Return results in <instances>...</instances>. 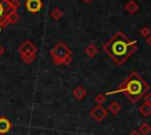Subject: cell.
<instances>
[{
	"label": "cell",
	"instance_id": "cell-1",
	"mask_svg": "<svg viewBox=\"0 0 151 135\" xmlns=\"http://www.w3.org/2000/svg\"><path fill=\"white\" fill-rule=\"evenodd\" d=\"M103 50L117 65H123L137 50V42L130 40L123 32H117L103 46Z\"/></svg>",
	"mask_w": 151,
	"mask_h": 135
},
{
	"label": "cell",
	"instance_id": "cell-2",
	"mask_svg": "<svg viewBox=\"0 0 151 135\" xmlns=\"http://www.w3.org/2000/svg\"><path fill=\"white\" fill-rule=\"evenodd\" d=\"M149 89H150V86L146 83V81L138 73L132 72L116 90L107 92L105 95L123 93L131 102L136 103L149 92Z\"/></svg>",
	"mask_w": 151,
	"mask_h": 135
},
{
	"label": "cell",
	"instance_id": "cell-3",
	"mask_svg": "<svg viewBox=\"0 0 151 135\" xmlns=\"http://www.w3.org/2000/svg\"><path fill=\"white\" fill-rule=\"evenodd\" d=\"M51 56L53 59V62L55 65H61L65 62V60L72 55L70 48L64 43V42H58L52 49H51Z\"/></svg>",
	"mask_w": 151,
	"mask_h": 135
},
{
	"label": "cell",
	"instance_id": "cell-4",
	"mask_svg": "<svg viewBox=\"0 0 151 135\" xmlns=\"http://www.w3.org/2000/svg\"><path fill=\"white\" fill-rule=\"evenodd\" d=\"M90 115H91V117H92L94 121L100 122V121H103V120L107 116V109H105V108H104L103 106H100V104H97L96 107H93V108L91 109Z\"/></svg>",
	"mask_w": 151,
	"mask_h": 135
},
{
	"label": "cell",
	"instance_id": "cell-5",
	"mask_svg": "<svg viewBox=\"0 0 151 135\" xmlns=\"http://www.w3.org/2000/svg\"><path fill=\"white\" fill-rule=\"evenodd\" d=\"M37 47L34 46L33 42L31 41H25L20 45V47L18 48V52L19 54H25V53H32V54H35L37 53Z\"/></svg>",
	"mask_w": 151,
	"mask_h": 135
},
{
	"label": "cell",
	"instance_id": "cell-6",
	"mask_svg": "<svg viewBox=\"0 0 151 135\" xmlns=\"http://www.w3.org/2000/svg\"><path fill=\"white\" fill-rule=\"evenodd\" d=\"M26 9L31 13H38L42 8L41 0H26Z\"/></svg>",
	"mask_w": 151,
	"mask_h": 135
},
{
	"label": "cell",
	"instance_id": "cell-7",
	"mask_svg": "<svg viewBox=\"0 0 151 135\" xmlns=\"http://www.w3.org/2000/svg\"><path fill=\"white\" fill-rule=\"evenodd\" d=\"M12 127V123L9 122V120L5 116H1L0 117V134H6L9 131Z\"/></svg>",
	"mask_w": 151,
	"mask_h": 135
},
{
	"label": "cell",
	"instance_id": "cell-8",
	"mask_svg": "<svg viewBox=\"0 0 151 135\" xmlns=\"http://www.w3.org/2000/svg\"><path fill=\"white\" fill-rule=\"evenodd\" d=\"M138 8H139V6H138V4L134 0H130L125 5V11L127 13H130V14H134L138 11Z\"/></svg>",
	"mask_w": 151,
	"mask_h": 135
},
{
	"label": "cell",
	"instance_id": "cell-9",
	"mask_svg": "<svg viewBox=\"0 0 151 135\" xmlns=\"http://www.w3.org/2000/svg\"><path fill=\"white\" fill-rule=\"evenodd\" d=\"M84 53H85L88 58H94V56L97 55V53H98V48H97V46H96V45L90 43L88 46H86V47H85Z\"/></svg>",
	"mask_w": 151,
	"mask_h": 135
},
{
	"label": "cell",
	"instance_id": "cell-10",
	"mask_svg": "<svg viewBox=\"0 0 151 135\" xmlns=\"http://www.w3.org/2000/svg\"><path fill=\"white\" fill-rule=\"evenodd\" d=\"M86 90H85V88L84 87H81V86H78V87H76L74 89H73V96L77 99V100H83L85 96H86Z\"/></svg>",
	"mask_w": 151,
	"mask_h": 135
},
{
	"label": "cell",
	"instance_id": "cell-11",
	"mask_svg": "<svg viewBox=\"0 0 151 135\" xmlns=\"http://www.w3.org/2000/svg\"><path fill=\"white\" fill-rule=\"evenodd\" d=\"M5 14H6V16H7L9 23H15V22L19 21V19H20V15L17 13V11H11V12H7V13H5Z\"/></svg>",
	"mask_w": 151,
	"mask_h": 135
},
{
	"label": "cell",
	"instance_id": "cell-12",
	"mask_svg": "<svg viewBox=\"0 0 151 135\" xmlns=\"http://www.w3.org/2000/svg\"><path fill=\"white\" fill-rule=\"evenodd\" d=\"M109 112H111L113 115H116V114H118L119 112H120V109H122V106L117 102V101H112L110 104H109Z\"/></svg>",
	"mask_w": 151,
	"mask_h": 135
},
{
	"label": "cell",
	"instance_id": "cell-13",
	"mask_svg": "<svg viewBox=\"0 0 151 135\" xmlns=\"http://www.w3.org/2000/svg\"><path fill=\"white\" fill-rule=\"evenodd\" d=\"M138 131L140 133V135H149V134L151 133V126H150L149 123L144 122V123H142V124L139 126Z\"/></svg>",
	"mask_w": 151,
	"mask_h": 135
},
{
	"label": "cell",
	"instance_id": "cell-14",
	"mask_svg": "<svg viewBox=\"0 0 151 135\" xmlns=\"http://www.w3.org/2000/svg\"><path fill=\"white\" fill-rule=\"evenodd\" d=\"M139 112H140L144 116H149V115L151 114V104L144 102L143 104L139 106Z\"/></svg>",
	"mask_w": 151,
	"mask_h": 135
},
{
	"label": "cell",
	"instance_id": "cell-15",
	"mask_svg": "<svg viewBox=\"0 0 151 135\" xmlns=\"http://www.w3.org/2000/svg\"><path fill=\"white\" fill-rule=\"evenodd\" d=\"M20 58H21V60H22L25 63H32L33 60L35 59V54H32V53H25V54H20Z\"/></svg>",
	"mask_w": 151,
	"mask_h": 135
},
{
	"label": "cell",
	"instance_id": "cell-16",
	"mask_svg": "<svg viewBox=\"0 0 151 135\" xmlns=\"http://www.w3.org/2000/svg\"><path fill=\"white\" fill-rule=\"evenodd\" d=\"M61 16H63V12H61V9H60L59 7L53 8V11L51 12V18H52L53 20H60Z\"/></svg>",
	"mask_w": 151,
	"mask_h": 135
},
{
	"label": "cell",
	"instance_id": "cell-17",
	"mask_svg": "<svg viewBox=\"0 0 151 135\" xmlns=\"http://www.w3.org/2000/svg\"><path fill=\"white\" fill-rule=\"evenodd\" d=\"M139 34L143 36V38H147L150 34H151V31L147 26H143L140 29H139Z\"/></svg>",
	"mask_w": 151,
	"mask_h": 135
},
{
	"label": "cell",
	"instance_id": "cell-18",
	"mask_svg": "<svg viewBox=\"0 0 151 135\" xmlns=\"http://www.w3.org/2000/svg\"><path fill=\"white\" fill-rule=\"evenodd\" d=\"M94 101L97 102V104H103L105 101H106V95L105 94H103V93H100V94H98L96 97H94Z\"/></svg>",
	"mask_w": 151,
	"mask_h": 135
},
{
	"label": "cell",
	"instance_id": "cell-19",
	"mask_svg": "<svg viewBox=\"0 0 151 135\" xmlns=\"http://www.w3.org/2000/svg\"><path fill=\"white\" fill-rule=\"evenodd\" d=\"M19 6H20L19 0H9V7L12 11H17V8H19Z\"/></svg>",
	"mask_w": 151,
	"mask_h": 135
},
{
	"label": "cell",
	"instance_id": "cell-20",
	"mask_svg": "<svg viewBox=\"0 0 151 135\" xmlns=\"http://www.w3.org/2000/svg\"><path fill=\"white\" fill-rule=\"evenodd\" d=\"M144 102L151 104V92H147V93L144 95Z\"/></svg>",
	"mask_w": 151,
	"mask_h": 135
},
{
	"label": "cell",
	"instance_id": "cell-21",
	"mask_svg": "<svg viewBox=\"0 0 151 135\" xmlns=\"http://www.w3.org/2000/svg\"><path fill=\"white\" fill-rule=\"evenodd\" d=\"M129 135H140V133L138 130H132V131H130Z\"/></svg>",
	"mask_w": 151,
	"mask_h": 135
},
{
	"label": "cell",
	"instance_id": "cell-22",
	"mask_svg": "<svg viewBox=\"0 0 151 135\" xmlns=\"http://www.w3.org/2000/svg\"><path fill=\"white\" fill-rule=\"evenodd\" d=\"M5 53V47L2 45H0V55H2Z\"/></svg>",
	"mask_w": 151,
	"mask_h": 135
},
{
	"label": "cell",
	"instance_id": "cell-23",
	"mask_svg": "<svg viewBox=\"0 0 151 135\" xmlns=\"http://www.w3.org/2000/svg\"><path fill=\"white\" fill-rule=\"evenodd\" d=\"M146 42H147V43H149V46L151 47V34H150V35L146 38Z\"/></svg>",
	"mask_w": 151,
	"mask_h": 135
},
{
	"label": "cell",
	"instance_id": "cell-24",
	"mask_svg": "<svg viewBox=\"0 0 151 135\" xmlns=\"http://www.w3.org/2000/svg\"><path fill=\"white\" fill-rule=\"evenodd\" d=\"M84 2H90V1H92V0H83Z\"/></svg>",
	"mask_w": 151,
	"mask_h": 135
}]
</instances>
